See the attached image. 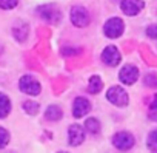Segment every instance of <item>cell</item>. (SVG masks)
Wrapping results in <instances>:
<instances>
[{"label":"cell","instance_id":"1","mask_svg":"<svg viewBox=\"0 0 157 153\" xmlns=\"http://www.w3.org/2000/svg\"><path fill=\"white\" fill-rule=\"evenodd\" d=\"M19 88H20L22 93L29 95V96H37V95H40V91H42L40 82H39L36 78L29 76V74H25V76H22V78H20V81H19Z\"/></svg>","mask_w":157,"mask_h":153},{"label":"cell","instance_id":"8","mask_svg":"<svg viewBox=\"0 0 157 153\" xmlns=\"http://www.w3.org/2000/svg\"><path fill=\"white\" fill-rule=\"evenodd\" d=\"M68 138H69V145L75 147L80 145L85 141V127L80 124H72L68 128Z\"/></svg>","mask_w":157,"mask_h":153},{"label":"cell","instance_id":"9","mask_svg":"<svg viewBox=\"0 0 157 153\" xmlns=\"http://www.w3.org/2000/svg\"><path fill=\"white\" fill-rule=\"evenodd\" d=\"M120 8L126 16H136L145 8V2L143 0H122Z\"/></svg>","mask_w":157,"mask_h":153},{"label":"cell","instance_id":"23","mask_svg":"<svg viewBox=\"0 0 157 153\" xmlns=\"http://www.w3.org/2000/svg\"><path fill=\"white\" fill-rule=\"evenodd\" d=\"M149 118L152 121H157V108L155 110H149Z\"/></svg>","mask_w":157,"mask_h":153},{"label":"cell","instance_id":"7","mask_svg":"<svg viewBox=\"0 0 157 153\" xmlns=\"http://www.w3.org/2000/svg\"><path fill=\"white\" fill-rule=\"evenodd\" d=\"M139 79V70L134 65H125L122 66V70L119 71V81L125 85H132L136 81Z\"/></svg>","mask_w":157,"mask_h":153},{"label":"cell","instance_id":"14","mask_svg":"<svg viewBox=\"0 0 157 153\" xmlns=\"http://www.w3.org/2000/svg\"><path fill=\"white\" fill-rule=\"evenodd\" d=\"M62 116H63L62 108L57 107V105H49V107L46 108V111H45V118H46L48 121H59Z\"/></svg>","mask_w":157,"mask_h":153},{"label":"cell","instance_id":"15","mask_svg":"<svg viewBox=\"0 0 157 153\" xmlns=\"http://www.w3.org/2000/svg\"><path fill=\"white\" fill-rule=\"evenodd\" d=\"M22 108L25 110V113L34 116V115L39 113V108H40V107H39V104H37L36 101H25L23 105H22Z\"/></svg>","mask_w":157,"mask_h":153},{"label":"cell","instance_id":"12","mask_svg":"<svg viewBox=\"0 0 157 153\" xmlns=\"http://www.w3.org/2000/svg\"><path fill=\"white\" fill-rule=\"evenodd\" d=\"M11 108H13V105H11L10 96L0 91V119H5L11 113Z\"/></svg>","mask_w":157,"mask_h":153},{"label":"cell","instance_id":"21","mask_svg":"<svg viewBox=\"0 0 157 153\" xmlns=\"http://www.w3.org/2000/svg\"><path fill=\"white\" fill-rule=\"evenodd\" d=\"M146 36L151 39H157V25H151L146 28Z\"/></svg>","mask_w":157,"mask_h":153},{"label":"cell","instance_id":"3","mask_svg":"<svg viewBox=\"0 0 157 153\" xmlns=\"http://www.w3.org/2000/svg\"><path fill=\"white\" fill-rule=\"evenodd\" d=\"M123 30H125L123 22H122V19H119V17H113V19L106 20V23H105V26H103V33H105V36L109 37V39H117V37H120V36L123 34Z\"/></svg>","mask_w":157,"mask_h":153},{"label":"cell","instance_id":"19","mask_svg":"<svg viewBox=\"0 0 157 153\" xmlns=\"http://www.w3.org/2000/svg\"><path fill=\"white\" fill-rule=\"evenodd\" d=\"M19 5V0H0V8L2 10H13Z\"/></svg>","mask_w":157,"mask_h":153},{"label":"cell","instance_id":"17","mask_svg":"<svg viewBox=\"0 0 157 153\" xmlns=\"http://www.w3.org/2000/svg\"><path fill=\"white\" fill-rule=\"evenodd\" d=\"M146 147H148L151 151L157 153V128H155V130H152V131L148 135V139H146Z\"/></svg>","mask_w":157,"mask_h":153},{"label":"cell","instance_id":"10","mask_svg":"<svg viewBox=\"0 0 157 153\" xmlns=\"http://www.w3.org/2000/svg\"><path fill=\"white\" fill-rule=\"evenodd\" d=\"M91 110V104L86 98H75L74 104H72V116L74 118H83L86 113H90Z\"/></svg>","mask_w":157,"mask_h":153},{"label":"cell","instance_id":"20","mask_svg":"<svg viewBox=\"0 0 157 153\" xmlns=\"http://www.w3.org/2000/svg\"><path fill=\"white\" fill-rule=\"evenodd\" d=\"M145 84L151 88H155L157 87V76L155 74H148L145 78Z\"/></svg>","mask_w":157,"mask_h":153},{"label":"cell","instance_id":"11","mask_svg":"<svg viewBox=\"0 0 157 153\" xmlns=\"http://www.w3.org/2000/svg\"><path fill=\"white\" fill-rule=\"evenodd\" d=\"M102 60H103L106 65L116 66V65L120 63L122 56H120L119 50H117L114 45H109V46H106V48L103 50V53H102Z\"/></svg>","mask_w":157,"mask_h":153},{"label":"cell","instance_id":"24","mask_svg":"<svg viewBox=\"0 0 157 153\" xmlns=\"http://www.w3.org/2000/svg\"><path fill=\"white\" fill-rule=\"evenodd\" d=\"M59 153H68V151H59Z\"/></svg>","mask_w":157,"mask_h":153},{"label":"cell","instance_id":"5","mask_svg":"<svg viewBox=\"0 0 157 153\" xmlns=\"http://www.w3.org/2000/svg\"><path fill=\"white\" fill-rule=\"evenodd\" d=\"M37 13L39 16L46 20L48 23H57L60 19H62V14H60V10L54 5H43V6H39L37 8Z\"/></svg>","mask_w":157,"mask_h":153},{"label":"cell","instance_id":"18","mask_svg":"<svg viewBox=\"0 0 157 153\" xmlns=\"http://www.w3.org/2000/svg\"><path fill=\"white\" fill-rule=\"evenodd\" d=\"M11 141V135L5 127H0V148H5Z\"/></svg>","mask_w":157,"mask_h":153},{"label":"cell","instance_id":"4","mask_svg":"<svg viewBox=\"0 0 157 153\" xmlns=\"http://www.w3.org/2000/svg\"><path fill=\"white\" fill-rule=\"evenodd\" d=\"M90 14L83 6H74L71 10V22L77 28H83L90 25Z\"/></svg>","mask_w":157,"mask_h":153},{"label":"cell","instance_id":"6","mask_svg":"<svg viewBox=\"0 0 157 153\" xmlns=\"http://www.w3.org/2000/svg\"><path fill=\"white\" fill-rule=\"evenodd\" d=\"M134 142H136V139H134V136L131 135V133H128V131H119V133H116L114 136H113V144H114V147L116 148H119V150H129L132 145H134Z\"/></svg>","mask_w":157,"mask_h":153},{"label":"cell","instance_id":"13","mask_svg":"<svg viewBox=\"0 0 157 153\" xmlns=\"http://www.w3.org/2000/svg\"><path fill=\"white\" fill-rule=\"evenodd\" d=\"M103 88V82L99 76H91L90 78V84H88V93L91 95H97L100 93V90Z\"/></svg>","mask_w":157,"mask_h":153},{"label":"cell","instance_id":"16","mask_svg":"<svg viewBox=\"0 0 157 153\" xmlns=\"http://www.w3.org/2000/svg\"><path fill=\"white\" fill-rule=\"evenodd\" d=\"M85 130H88L90 133L96 135V133L100 131V122L97 119H94V118H90V119L85 121Z\"/></svg>","mask_w":157,"mask_h":153},{"label":"cell","instance_id":"2","mask_svg":"<svg viewBox=\"0 0 157 153\" xmlns=\"http://www.w3.org/2000/svg\"><path fill=\"white\" fill-rule=\"evenodd\" d=\"M106 99L113 104V105H116V107H125V105H128V101H129V98H128V93L123 90V88H120V87H111L108 91H106Z\"/></svg>","mask_w":157,"mask_h":153},{"label":"cell","instance_id":"22","mask_svg":"<svg viewBox=\"0 0 157 153\" xmlns=\"http://www.w3.org/2000/svg\"><path fill=\"white\" fill-rule=\"evenodd\" d=\"M157 108V95L152 98V101L149 102V110H155Z\"/></svg>","mask_w":157,"mask_h":153}]
</instances>
